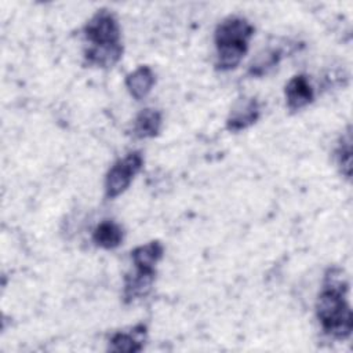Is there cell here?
<instances>
[{
  "mask_svg": "<svg viewBox=\"0 0 353 353\" xmlns=\"http://www.w3.org/2000/svg\"><path fill=\"white\" fill-rule=\"evenodd\" d=\"M336 164L341 170V174L349 181L352 175V134L350 127H347L346 132L341 137L339 143L335 149Z\"/></svg>",
  "mask_w": 353,
  "mask_h": 353,
  "instance_id": "obj_15",
  "label": "cell"
},
{
  "mask_svg": "<svg viewBox=\"0 0 353 353\" xmlns=\"http://www.w3.org/2000/svg\"><path fill=\"white\" fill-rule=\"evenodd\" d=\"M164 245L154 240L142 245L135 247L131 251V259L135 268L141 269H154L157 262L163 258Z\"/></svg>",
  "mask_w": 353,
  "mask_h": 353,
  "instance_id": "obj_13",
  "label": "cell"
},
{
  "mask_svg": "<svg viewBox=\"0 0 353 353\" xmlns=\"http://www.w3.org/2000/svg\"><path fill=\"white\" fill-rule=\"evenodd\" d=\"M124 233L123 229L119 223H116L114 221H102L92 233V240L94 243L105 250H113L116 247H119L123 241Z\"/></svg>",
  "mask_w": 353,
  "mask_h": 353,
  "instance_id": "obj_12",
  "label": "cell"
},
{
  "mask_svg": "<svg viewBox=\"0 0 353 353\" xmlns=\"http://www.w3.org/2000/svg\"><path fill=\"white\" fill-rule=\"evenodd\" d=\"M143 165L141 152H130L123 159H119L109 168L105 178V196L106 199H116L124 193L131 185L135 175Z\"/></svg>",
  "mask_w": 353,
  "mask_h": 353,
  "instance_id": "obj_3",
  "label": "cell"
},
{
  "mask_svg": "<svg viewBox=\"0 0 353 353\" xmlns=\"http://www.w3.org/2000/svg\"><path fill=\"white\" fill-rule=\"evenodd\" d=\"M347 287L343 270L330 268L316 302V314L323 331L336 339L349 338L353 330L352 309L346 301Z\"/></svg>",
  "mask_w": 353,
  "mask_h": 353,
  "instance_id": "obj_1",
  "label": "cell"
},
{
  "mask_svg": "<svg viewBox=\"0 0 353 353\" xmlns=\"http://www.w3.org/2000/svg\"><path fill=\"white\" fill-rule=\"evenodd\" d=\"M280 58H281L280 50H273V48L263 50L251 62V65L248 68V74L255 76V77H261V76L266 74L269 70H272L280 62Z\"/></svg>",
  "mask_w": 353,
  "mask_h": 353,
  "instance_id": "obj_14",
  "label": "cell"
},
{
  "mask_svg": "<svg viewBox=\"0 0 353 353\" xmlns=\"http://www.w3.org/2000/svg\"><path fill=\"white\" fill-rule=\"evenodd\" d=\"M154 83H156V76L152 68L146 65L138 66L125 77V87L130 95L137 101L146 98L150 94Z\"/></svg>",
  "mask_w": 353,
  "mask_h": 353,
  "instance_id": "obj_8",
  "label": "cell"
},
{
  "mask_svg": "<svg viewBox=\"0 0 353 353\" xmlns=\"http://www.w3.org/2000/svg\"><path fill=\"white\" fill-rule=\"evenodd\" d=\"M161 128V112L157 109L146 108L141 110L132 124V135L138 139L153 138Z\"/></svg>",
  "mask_w": 353,
  "mask_h": 353,
  "instance_id": "obj_10",
  "label": "cell"
},
{
  "mask_svg": "<svg viewBox=\"0 0 353 353\" xmlns=\"http://www.w3.org/2000/svg\"><path fill=\"white\" fill-rule=\"evenodd\" d=\"M146 334V328L143 325H137L132 328V332L119 331L112 335L109 339L108 349L110 352H125V353H137L143 349V336Z\"/></svg>",
  "mask_w": 353,
  "mask_h": 353,
  "instance_id": "obj_9",
  "label": "cell"
},
{
  "mask_svg": "<svg viewBox=\"0 0 353 353\" xmlns=\"http://www.w3.org/2000/svg\"><path fill=\"white\" fill-rule=\"evenodd\" d=\"M254 32V26L241 17H229L218 23L214 34L216 69L223 72L234 69L245 55Z\"/></svg>",
  "mask_w": 353,
  "mask_h": 353,
  "instance_id": "obj_2",
  "label": "cell"
},
{
  "mask_svg": "<svg viewBox=\"0 0 353 353\" xmlns=\"http://www.w3.org/2000/svg\"><path fill=\"white\" fill-rule=\"evenodd\" d=\"M261 116V108L254 97H243L234 102L226 119V128L237 132L255 124Z\"/></svg>",
  "mask_w": 353,
  "mask_h": 353,
  "instance_id": "obj_5",
  "label": "cell"
},
{
  "mask_svg": "<svg viewBox=\"0 0 353 353\" xmlns=\"http://www.w3.org/2000/svg\"><path fill=\"white\" fill-rule=\"evenodd\" d=\"M123 57V46H91L85 50L84 58L88 65L98 68H112Z\"/></svg>",
  "mask_w": 353,
  "mask_h": 353,
  "instance_id": "obj_11",
  "label": "cell"
},
{
  "mask_svg": "<svg viewBox=\"0 0 353 353\" xmlns=\"http://www.w3.org/2000/svg\"><path fill=\"white\" fill-rule=\"evenodd\" d=\"M314 91L305 74L294 76L285 85L287 108L291 112H296L312 103Z\"/></svg>",
  "mask_w": 353,
  "mask_h": 353,
  "instance_id": "obj_7",
  "label": "cell"
},
{
  "mask_svg": "<svg viewBox=\"0 0 353 353\" xmlns=\"http://www.w3.org/2000/svg\"><path fill=\"white\" fill-rule=\"evenodd\" d=\"M120 25L113 12L98 10L84 26V36L91 46H116L120 43Z\"/></svg>",
  "mask_w": 353,
  "mask_h": 353,
  "instance_id": "obj_4",
  "label": "cell"
},
{
  "mask_svg": "<svg viewBox=\"0 0 353 353\" xmlns=\"http://www.w3.org/2000/svg\"><path fill=\"white\" fill-rule=\"evenodd\" d=\"M156 280L154 269L135 268L134 272L127 273L123 285V299L125 303H131L137 299L145 298L150 291Z\"/></svg>",
  "mask_w": 353,
  "mask_h": 353,
  "instance_id": "obj_6",
  "label": "cell"
}]
</instances>
